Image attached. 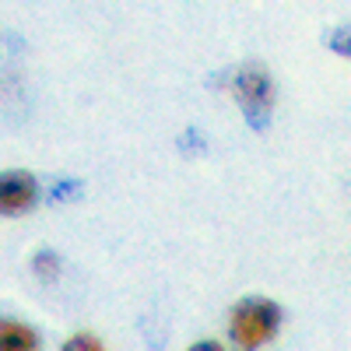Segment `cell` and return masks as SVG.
Returning a JSON list of instances; mask_svg holds the SVG:
<instances>
[{
  "instance_id": "6da1fadb",
  "label": "cell",
  "mask_w": 351,
  "mask_h": 351,
  "mask_svg": "<svg viewBox=\"0 0 351 351\" xmlns=\"http://www.w3.org/2000/svg\"><path fill=\"white\" fill-rule=\"evenodd\" d=\"M281 324V309L267 299H243L232 313V341L243 351H253L260 344H267Z\"/></svg>"
},
{
  "instance_id": "7a4b0ae2",
  "label": "cell",
  "mask_w": 351,
  "mask_h": 351,
  "mask_svg": "<svg viewBox=\"0 0 351 351\" xmlns=\"http://www.w3.org/2000/svg\"><path fill=\"white\" fill-rule=\"evenodd\" d=\"M36 204V180L28 172L0 176V215H21Z\"/></svg>"
},
{
  "instance_id": "3957f363",
  "label": "cell",
  "mask_w": 351,
  "mask_h": 351,
  "mask_svg": "<svg viewBox=\"0 0 351 351\" xmlns=\"http://www.w3.org/2000/svg\"><path fill=\"white\" fill-rule=\"evenodd\" d=\"M36 348H39V341L28 327L14 324V319L0 324V351H36Z\"/></svg>"
},
{
  "instance_id": "277c9868",
  "label": "cell",
  "mask_w": 351,
  "mask_h": 351,
  "mask_svg": "<svg viewBox=\"0 0 351 351\" xmlns=\"http://www.w3.org/2000/svg\"><path fill=\"white\" fill-rule=\"evenodd\" d=\"M239 92H243V99H246V109H250V102H260L263 112L271 109V84H267V77H263L260 71H246V74H243Z\"/></svg>"
},
{
  "instance_id": "5b68a950",
  "label": "cell",
  "mask_w": 351,
  "mask_h": 351,
  "mask_svg": "<svg viewBox=\"0 0 351 351\" xmlns=\"http://www.w3.org/2000/svg\"><path fill=\"white\" fill-rule=\"evenodd\" d=\"M64 351H102V344L95 337H88V334H77V337H71L64 344Z\"/></svg>"
},
{
  "instance_id": "8992f818",
  "label": "cell",
  "mask_w": 351,
  "mask_h": 351,
  "mask_svg": "<svg viewBox=\"0 0 351 351\" xmlns=\"http://www.w3.org/2000/svg\"><path fill=\"white\" fill-rule=\"evenodd\" d=\"M190 351H225L221 344H215V341H204V344H193Z\"/></svg>"
}]
</instances>
